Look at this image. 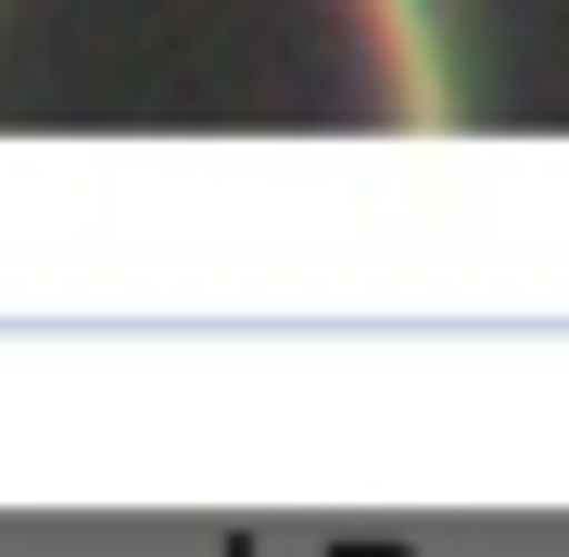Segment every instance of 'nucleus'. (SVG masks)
I'll use <instances>...</instances> for the list:
<instances>
[{
	"label": "nucleus",
	"instance_id": "obj_1",
	"mask_svg": "<svg viewBox=\"0 0 569 557\" xmlns=\"http://www.w3.org/2000/svg\"><path fill=\"white\" fill-rule=\"evenodd\" d=\"M418 0H0V127H443Z\"/></svg>",
	"mask_w": 569,
	"mask_h": 557
}]
</instances>
